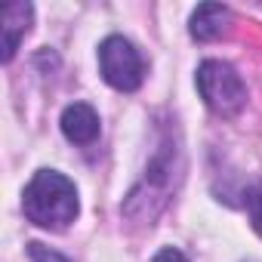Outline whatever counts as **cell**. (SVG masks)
I'll list each match as a JSON object with an SVG mask.
<instances>
[{
	"mask_svg": "<svg viewBox=\"0 0 262 262\" xmlns=\"http://www.w3.org/2000/svg\"><path fill=\"white\" fill-rule=\"evenodd\" d=\"M228 22H231V13H228L225 7H219V4H204V7H198L194 16H191V34H194L198 40H216V37L225 34Z\"/></svg>",
	"mask_w": 262,
	"mask_h": 262,
	"instance_id": "6",
	"label": "cell"
},
{
	"mask_svg": "<svg viewBox=\"0 0 262 262\" xmlns=\"http://www.w3.org/2000/svg\"><path fill=\"white\" fill-rule=\"evenodd\" d=\"M198 90H201L204 102L222 117H231L247 105V86H244L241 74L231 65L216 62V59H210L198 68Z\"/></svg>",
	"mask_w": 262,
	"mask_h": 262,
	"instance_id": "2",
	"label": "cell"
},
{
	"mask_svg": "<svg viewBox=\"0 0 262 262\" xmlns=\"http://www.w3.org/2000/svg\"><path fill=\"white\" fill-rule=\"evenodd\" d=\"M151 262H188V259H185L179 250H173V247H164V250H161V253H158Z\"/></svg>",
	"mask_w": 262,
	"mask_h": 262,
	"instance_id": "9",
	"label": "cell"
},
{
	"mask_svg": "<svg viewBox=\"0 0 262 262\" xmlns=\"http://www.w3.org/2000/svg\"><path fill=\"white\" fill-rule=\"evenodd\" d=\"M99 68H102V77L120 93L139 90V83L145 77V62H142L139 50L126 37H117V34L102 40V47H99Z\"/></svg>",
	"mask_w": 262,
	"mask_h": 262,
	"instance_id": "3",
	"label": "cell"
},
{
	"mask_svg": "<svg viewBox=\"0 0 262 262\" xmlns=\"http://www.w3.org/2000/svg\"><path fill=\"white\" fill-rule=\"evenodd\" d=\"M31 4H7L4 7V62H10L19 50L22 34L31 25Z\"/></svg>",
	"mask_w": 262,
	"mask_h": 262,
	"instance_id": "5",
	"label": "cell"
},
{
	"mask_svg": "<svg viewBox=\"0 0 262 262\" xmlns=\"http://www.w3.org/2000/svg\"><path fill=\"white\" fill-rule=\"evenodd\" d=\"M28 259L31 262H71V259H65L62 253H56V250H50V247H43V244H28Z\"/></svg>",
	"mask_w": 262,
	"mask_h": 262,
	"instance_id": "8",
	"label": "cell"
},
{
	"mask_svg": "<svg viewBox=\"0 0 262 262\" xmlns=\"http://www.w3.org/2000/svg\"><path fill=\"white\" fill-rule=\"evenodd\" d=\"M25 216L40 228H65L77 216V188L56 170H37L22 194Z\"/></svg>",
	"mask_w": 262,
	"mask_h": 262,
	"instance_id": "1",
	"label": "cell"
},
{
	"mask_svg": "<svg viewBox=\"0 0 262 262\" xmlns=\"http://www.w3.org/2000/svg\"><path fill=\"white\" fill-rule=\"evenodd\" d=\"M62 133L74 145H90L99 139V114L86 102H74L62 111Z\"/></svg>",
	"mask_w": 262,
	"mask_h": 262,
	"instance_id": "4",
	"label": "cell"
},
{
	"mask_svg": "<svg viewBox=\"0 0 262 262\" xmlns=\"http://www.w3.org/2000/svg\"><path fill=\"white\" fill-rule=\"evenodd\" d=\"M247 213H250V222L253 228L262 234V182L247 188Z\"/></svg>",
	"mask_w": 262,
	"mask_h": 262,
	"instance_id": "7",
	"label": "cell"
}]
</instances>
